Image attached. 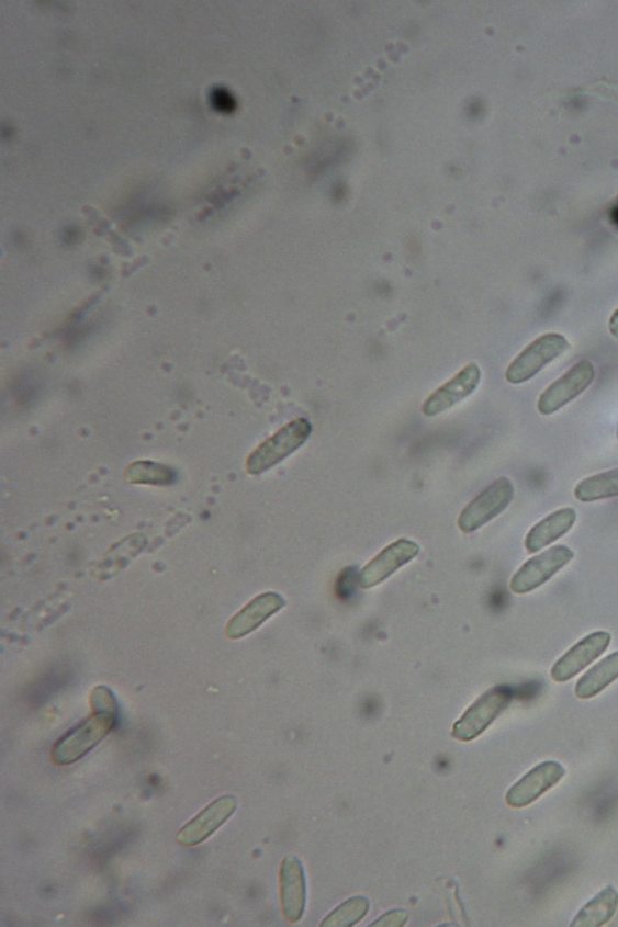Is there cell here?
Segmentation results:
<instances>
[{
  "instance_id": "6da1fadb",
  "label": "cell",
  "mask_w": 618,
  "mask_h": 927,
  "mask_svg": "<svg viewBox=\"0 0 618 927\" xmlns=\"http://www.w3.org/2000/svg\"><path fill=\"white\" fill-rule=\"evenodd\" d=\"M312 429V423L307 418L294 419V421L282 427L249 456L247 462L248 473L258 475L284 461L308 441Z\"/></svg>"
},
{
  "instance_id": "7a4b0ae2",
  "label": "cell",
  "mask_w": 618,
  "mask_h": 927,
  "mask_svg": "<svg viewBox=\"0 0 618 927\" xmlns=\"http://www.w3.org/2000/svg\"><path fill=\"white\" fill-rule=\"evenodd\" d=\"M571 348L569 340L559 334H546L536 338L519 353L505 371L507 383L521 385L536 377L541 371L561 358Z\"/></svg>"
},
{
  "instance_id": "3957f363",
  "label": "cell",
  "mask_w": 618,
  "mask_h": 927,
  "mask_svg": "<svg viewBox=\"0 0 618 927\" xmlns=\"http://www.w3.org/2000/svg\"><path fill=\"white\" fill-rule=\"evenodd\" d=\"M115 720L116 717L112 715L93 714L68 731L54 746V762L68 766L80 760L111 734L115 727Z\"/></svg>"
},
{
  "instance_id": "277c9868",
  "label": "cell",
  "mask_w": 618,
  "mask_h": 927,
  "mask_svg": "<svg viewBox=\"0 0 618 927\" xmlns=\"http://www.w3.org/2000/svg\"><path fill=\"white\" fill-rule=\"evenodd\" d=\"M595 376L596 370L591 360L578 361L539 396L538 412L546 417L557 414L583 395L594 383Z\"/></svg>"
},
{
  "instance_id": "5b68a950",
  "label": "cell",
  "mask_w": 618,
  "mask_h": 927,
  "mask_svg": "<svg viewBox=\"0 0 618 927\" xmlns=\"http://www.w3.org/2000/svg\"><path fill=\"white\" fill-rule=\"evenodd\" d=\"M515 490L508 477H499L470 502L460 513L461 532L473 533L502 515L514 499Z\"/></svg>"
},
{
  "instance_id": "8992f818",
  "label": "cell",
  "mask_w": 618,
  "mask_h": 927,
  "mask_svg": "<svg viewBox=\"0 0 618 927\" xmlns=\"http://www.w3.org/2000/svg\"><path fill=\"white\" fill-rule=\"evenodd\" d=\"M512 700V691L506 687H495L487 690L457 722L453 727V736L457 739L469 742L483 735L508 708Z\"/></svg>"
},
{
  "instance_id": "52a82bcc",
  "label": "cell",
  "mask_w": 618,
  "mask_h": 927,
  "mask_svg": "<svg viewBox=\"0 0 618 927\" xmlns=\"http://www.w3.org/2000/svg\"><path fill=\"white\" fill-rule=\"evenodd\" d=\"M574 559L569 546L559 544L526 562L514 575L509 589L517 595L532 592L551 580Z\"/></svg>"
},
{
  "instance_id": "ba28073f",
  "label": "cell",
  "mask_w": 618,
  "mask_h": 927,
  "mask_svg": "<svg viewBox=\"0 0 618 927\" xmlns=\"http://www.w3.org/2000/svg\"><path fill=\"white\" fill-rule=\"evenodd\" d=\"M237 807L238 800L234 795H223L213 800L198 816L180 829L178 841L186 847L202 844L228 822L237 812Z\"/></svg>"
},
{
  "instance_id": "9c48e42d",
  "label": "cell",
  "mask_w": 618,
  "mask_h": 927,
  "mask_svg": "<svg viewBox=\"0 0 618 927\" xmlns=\"http://www.w3.org/2000/svg\"><path fill=\"white\" fill-rule=\"evenodd\" d=\"M611 634L597 631L578 641L565 655L559 658L551 670L557 682H565L578 675L593 662L600 658L611 643Z\"/></svg>"
},
{
  "instance_id": "30bf717a",
  "label": "cell",
  "mask_w": 618,
  "mask_h": 927,
  "mask_svg": "<svg viewBox=\"0 0 618 927\" xmlns=\"http://www.w3.org/2000/svg\"><path fill=\"white\" fill-rule=\"evenodd\" d=\"M419 545L406 539L390 544L380 552L359 574V587L371 589L387 580L398 569L414 561L419 554Z\"/></svg>"
},
{
  "instance_id": "8fae6325",
  "label": "cell",
  "mask_w": 618,
  "mask_h": 927,
  "mask_svg": "<svg viewBox=\"0 0 618 927\" xmlns=\"http://www.w3.org/2000/svg\"><path fill=\"white\" fill-rule=\"evenodd\" d=\"M565 773L564 767L554 762V760H547V762L535 767L508 790L506 794L507 805L514 809L531 805L548 790L561 782Z\"/></svg>"
},
{
  "instance_id": "7c38bea8",
  "label": "cell",
  "mask_w": 618,
  "mask_h": 927,
  "mask_svg": "<svg viewBox=\"0 0 618 927\" xmlns=\"http://www.w3.org/2000/svg\"><path fill=\"white\" fill-rule=\"evenodd\" d=\"M480 380H482V370L475 363L468 364L426 399L422 406V412L427 417H435L448 411L449 408L472 395Z\"/></svg>"
},
{
  "instance_id": "4fadbf2b",
  "label": "cell",
  "mask_w": 618,
  "mask_h": 927,
  "mask_svg": "<svg viewBox=\"0 0 618 927\" xmlns=\"http://www.w3.org/2000/svg\"><path fill=\"white\" fill-rule=\"evenodd\" d=\"M281 906L290 923L302 919L306 909L307 885L303 864L296 856L284 858L280 872Z\"/></svg>"
},
{
  "instance_id": "5bb4252c",
  "label": "cell",
  "mask_w": 618,
  "mask_h": 927,
  "mask_svg": "<svg viewBox=\"0 0 618 927\" xmlns=\"http://www.w3.org/2000/svg\"><path fill=\"white\" fill-rule=\"evenodd\" d=\"M286 601L277 592H265L254 599L238 614L234 617L227 626V636L238 640L252 631L284 608Z\"/></svg>"
},
{
  "instance_id": "9a60e30c",
  "label": "cell",
  "mask_w": 618,
  "mask_h": 927,
  "mask_svg": "<svg viewBox=\"0 0 618 927\" xmlns=\"http://www.w3.org/2000/svg\"><path fill=\"white\" fill-rule=\"evenodd\" d=\"M576 511L571 507L558 510L532 527L526 535L525 546L528 554H535L546 546L562 539L573 529L576 522Z\"/></svg>"
},
{
  "instance_id": "2e32d148",
  "label": "cell",
  "mask_w": 618,
  "mask_h": 927,
  "mask_svg": "<svg viewBox=\"0 0 618 927\" xmlns=\"http://www.w3.org/2000/svg\"><path fill=\"white\" fill-rule=\"evenodd\" d=\"M618 679V652L598 662L596 666L588 669L577 680L575 697L581 700H588L597 697L608 686Z\"/></svg>"
},
{
  "instance_id": "e0dca14e",
  "label": "cell",
  "mask_w": 618,
  "mask_h": 927,
  "mask_svg": "<svg viewBox=\"0 0 618 927\" xmlns=\"http://www.w3.org/2000/svg\"><path fill=\"white\" fill-rule=\"evenodd\" d=\"M618 909V892L607 886L583 906L572 922V927H600L613 919Z\"/></svg>"
},
{
  "instance_id": "ac0fdd59",
  "label": "cell",
  "mask_w": 618,
  "mask_h": 927,
  "mask_svg": "<svg viewBox=\"0 0 618 927\" xmlns=\"http://www.w3.org/2000/svg\"><path fill=\"white\" fill-rule=\"evenodd\" d=\"M574 496L581 502H595L618 497V467L586 477L575 486Z\"/></svg>"
},
{
  "instance_id": "d6986e66",
  "label": "cell",
  "mask_w": 618,
  "mask_h": 927,
  "mask_svg": "<svg viewBox=\"0 0 618 927\" xmlns=\"http://www.w3.org/2000/svg\"><path fill=\"white\" fill-rule=\"evenodd\" d=\"M369 901L364 896L350 897L333 911L321 924L323 927H350L358 924L369 912Z\"/></svg>"
},
{
  "instance_id": "ffe728a7",
  "label": "cell",
  "mask_w": 618,
  "mask_h": 927,
  "mask_svg": "<svg viewBox=\"0 0 618 927\" xmlns=\"http://www.w3.org/2000/svg\"><path fill=\"white\" fill-rule=\"evenodd\" d=\"M126 476L134 483L165 484L171 481L172 474L160 465L137 463L131 466Z\"/></svg>"
},
{
  "instance_id": "44dd1931",
  "label": "cell",
  "mask_w": 618,
  "mask_h": 927,
  "mask_svg": "<svg viewBox=\"0 0 618 927\" xmlns=\"http://www.w3.org/2000/svg\"><path fill=\"white\" fill-rule=\"evenodd\" d=\"M93 714H105L116 717L117 704L113 692L105 687H98L91 696Z\"/></svg>"
},
{
  "instance_id": "7402d4cb",
  "label": "cell",
  "mask_w": 618,
  "mask_h": 927,
  "mask_svg": "<svg viewBox=\"0 0 618 927\" xmlns=\"http://www.w3.org/2000/svg\"><path fill=\"white\" fill-rule=\"evenodd\" d=\"M212 104L215 110L222 113H231L235 106L233 97L224 88H217L212 92Z\"/></svg>"
},
{
  "instance_id": "603a6c76",
  "label": "cell",
  "mask_w": 618,
  "mask_h": 927,
  "mask_svg": "<svg viewBox=\"0 0 618 927\" xmlns=\"http://www.w3.org/2000/svg\"><path fill=\"white\" fill-rule=\"evenodd\" d=\"M407 920V914L404 911H395L392 913L386 914L385 916L380 917L378 923L372 924V926H402L405 925Z\"/></svg>"
},
{
  "instance_id": "cb8c5ba5",
  "label": "cell",
  "mask_w": 618,
  "mask_h": 927,
  "mask_svg": "<svg viewBox=\"0 0 618 927\" xmlns=\"http://www.w3.org/2000/svg\"><path fill=\"white\" fill-rule=\"evenodd\" d=\"M608 331H610L614 338L618 339V308L615 309L610 319H608Z\"/></svg>"
},
{
  "instance_id": "d4e9b609",
  "label": "cell",
  "mask_w": 618,
  "mask_h": 927,
  "mask_svg": "<svg viewBox=\"0 0 618 927\" xmlns=\"http://www.w3.org/2000/svg\"><path fill=\"white\" fill-rule=\"evenodd\" d=\"M613 210H614V212H615V213L617 214V216H618V197L615 200V202H614V204H613Z\"/></svg>"
}]
</instances>
